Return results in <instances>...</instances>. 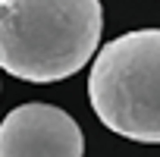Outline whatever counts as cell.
I'll list each match as a JSON object with an SVG mask.
<instances>
[{
    "label": "cell",
    "mask_w": 160,
    "mask_h": 157,
    "mask_svg": "<svg viewBox=\"0 0 160 157\" xmlns=\"http://www.w3.org/2000/svg\"><path fill=\"white\" fill-rule=\"evenodd\" d=\"M104 32L101 0H0V69L60 82L82 69Z\"/></svg>",
    "instance_id": "obj_1"
},
{
    "label": "cell",
    "mask_w": 160,
    "mask_h": 157,
    "mask_svg": "<svg viewBox=\"0 0 160 157\" xmlns=\"http://www.w3.org/2000/svg\"><path fill=\"white\" fill-rule=\"evenodd\" d=\"M0 157H85V138L66 110L32 101L3 116Z\"/></svg>",
    "instance_id": "obj_3"
},
{
    "label": "cell",
    "mask_w": 160,
    "mask_h": 157,
    "mask_svg": "<svg viewBox=\"0 0 160 157\" xmlns=\"http://www.w3.org/2000/svg\"><path fill=\"white\" fill-rule=\"evenodd\" d=\"M88 98L98 119L141 144H160V28L113 38L94 57Z\"/></svg>",
    "instance_id": "obj_2"
}]
</instances>
